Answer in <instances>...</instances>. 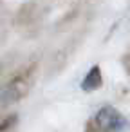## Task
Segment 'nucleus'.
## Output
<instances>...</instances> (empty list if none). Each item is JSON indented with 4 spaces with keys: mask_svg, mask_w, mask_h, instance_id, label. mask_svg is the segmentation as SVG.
Returning <instances> with one entry per match:
<instances>
[{
    "mask_svg": "<svg viewBox=\"0 0 130 132\" xmlns=\"http://www.w3.org/2000/svg\"><path fill=\"white\" fill-rule=\"evenodd\" d=\"M33 87V69L16 72L4 85H0V112L20 101Z\"/></svg>",
    "mask_w": 130,
    "mask_h": 132,
    "instance_id": "obj_1",
    "label": "nucleus"
},
{
    "mask_svg": "<svg viewBox=\"0 0 130 132\" xmlns=\"http://www.w3.org/2000/svg\"><path fill=\"white\" fill-rule=\"evenodd\" d=\"M94 123L99 128V132H123L128 127V121L125 119V116L114 107L99 109L94 118Z\"/></svg>",
    "mask_w": 130,
    "mask_h": 132,
    "instance_id": "obj_2",
    "label": "nucleus"
},
{
    "mask_svg": "<svg viewBox=\"0 0 130 132\" xmlns=\"http://www.w3.org/2000/svg\"><path fill=\"white\" fill-rule=\"evenodd\" d=\"M99 85H101V74H99V69H98V67H92V69L89 71V74L85 76L81 87H83L85 90H94V89H98Z\"/></svg>",
    "mask_w": 130,
    "mask_h": 132,
    "instance_id": "obj_3",
    "label": "nucleus"
},
{
    "mask_svg": "<svg viewBox=\"0 0 130 132\" xmlns=\"http://www.w3.org/2000/svg\"><path fill=\"white\" fill-rule=\"evenodd\" d=\"M6 69H7V60L6 58H0V78H2V74L6 72Z\"/></svg>",
    "mask_w": 130,
    "mask_h": 132,
    "instance_id": "obj_4",
    "label": "nucleus"
}]
</instances>
